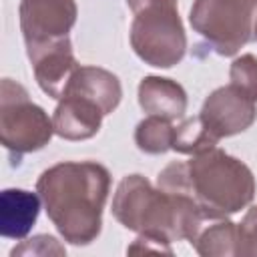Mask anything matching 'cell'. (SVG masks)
Listing matches in <instances>:
<instances>
[{"label": "cell", "mask_w": 257, "mask_h": 257, "mask_svg": "<svg viewBox=\"0 0 257 257\" xmlns=\"http://www.w3.org/2000/svg\"><path fill=\"white\" fill-rule=\"evenodd\" d=\"M108 191L110 173L96 161H62L36 181L48 219L70 245H90L100 235Z\"/></svg>", "instance_id": "obj_1"}, {"label": "cell", "mask_w": 257, "mask_h": 257, "mask_svg": "<svg viewBox=\"0 0 257 257\" xmlns=\"http://www.w3.org/2000/svg\"><path fill=\"white\" fill-rule=\"evenodd\" d=\"M157 187L191 199L205 219H227L255 197V177L237 157L213 147L189 161L169 163L157 177Z\"/></svg>", "instance_id": "obj_2"}, {"label": "cell", "mask_w": 257, "mask_h": 257, "mask_svg": "<svg viewBox=\"0 0 257 257\" xmlns=\"http://www.w3.org/2000/svg\"><path fill=\"white\" fill-rule=\"evenodd\" d=\"M110 211L122 227L139 235H159L171 243L181 239L191 243L207 221L191 199L153 187L151 181L139 173L120 179Z\"/></svg>", "instance_id": "obj_3"}, {"label": "cell", "mask_w": 257, "mask_h": 257, "mask_svg": "<svg viewBox=\"0 0 257 257\" xmlns=\"http://www.w3.org/2000/svg\"><path fill=\"white\" fill-rule=\"evenodd\" d=\"M133 10L131 46L149 66L173 68L187 52V34L177 0H126Z\"/></svg>", "instance_id": "obj_4"}, {"label": "cell", "mask_w": 257, "mask_h": 257, "mask_svg": "<svg viewBox=\"0 0 257 257\" xmlns=\"http://www.w3.org/2000/svg\"><path fill=\"white\" fill-rule=\"evenodd\" d=\"M54 135L52 118L46 110L32 102L28 90L12 80L0 82V141L4 149L16 157L44 149Z\"/></svg>", "instance_id": "obj_5"}, {"label": "cell", "mask_w": 257, "mask_h": 257, "mask_svg": "<svg viewBox=\"0 0 257 257\" xmlns=\"http://www.w3.org/2000/svg\"><path fill=\"white\" fill-rule=\"evenodd\" d=\"M257 0H195L189 12L193 30L221 56H235L251 38Z\"/></svg>", "instance_id": "obj_6"}, {"label": "cell", "mask_w": 257, "mask_h": 257, "mask_svg": "<svg viewBox=\"0 0 257 257\" xmlns=\"http://www.w3.org/2000/svg\"><path fill=\"white\" fill-rule=\"evenodd\" d=\"M18 16L28 54L66 38L76 22L78 8L74 0H20Z\"/></svg>", "instance_id": "obj_7"}, {"label": "cell", "mask_w": 257, "mask_h": 257, "mask_svg": "<svg viewBox=\"0 0 257 257\" xmlns=\"http://www.w3.org/2000/svg\"><path fill=\"white\" fill-rule=\"evenodd\" d=\"M201 118L221 141L247 131L257 118V102L233 84L215 88L201 106Z\"/></svg>", "instance_id": "obj_8"}, {"label": "cell", "mask_w": 257, "mask_h": 257, "mask_svg": "<svg viewBox=\"0 0 257 257\" xmlns=\"http://www.w3.org/2000/svg\"><path fill=\"white\" fill-rule=\"evenodd\" d=\"M28 60L34 70V78L44 94L60 100L70 76L78 68V62L72 52L70 38H60L42 48L28 52Z\"/></svg>", "instance_id": "obj_9"}, {"label": "cell", "mask_w": 257, "mask_h": 257, "mask_svg": "<svg viewBox=\"0 0 257 257\" xmlns=\"http://www.w3.org/2000/svg\"><path fill=\"white\" fill-rule=\"evenodd\" d=\"M102 118L104 112L96 102L84 96L66 94L58 100L54 108L52 126L54 135L64 141H86L100 131Z\"/></svg>", "instance_id": "obj_10"}, {"label": "cell", "mask_w": 257, "mask_h": 257, "mask_svg": "<svg viewBox=\"0 0 257 257\" xmlns=\"http://www.w3.org/2000/svg\"><path fill=\"white\" fill-rule=\"evenodd\" d=\"M66 94L84 96V98L96 102L106 116L120 104L122 86H120L118 76L112 74L110 70L100 68V66H90V64H78V68L70 76L62 96H66Z\"/></svg>", "instance_id": "obj_11"}, {"label": "cell", "mask_w": 257, "mask_h": 257, "mask_svg": "<svg viewBox=\"0 0 257 257\" xmlns=\"http://www.w3.org/2000/svg\"><path fill=\"white\" fill-rule=\"evenodd\" d=\"M40 195L26 189H4L0 195V233L6 239H24L40 213Z\"/></svg>", "instance_id": "obj_12"}, {"label": "cell", "mask_w": 257, "mask_h": 257, "mask_svg": "<svg viewBox=\"0 0 257 257\" xmlns=\"http://www.w3.org/2000/svg\"><path fill=\"white\" fill-rule=\"evenodd\" d=\"M139 104L147 114L177 120L187 110V92L173 78L149 74L139 84Z\"/></svg>", "instance_id": "obj_13"}, {"label": "cell", "mask_w": 257, "mask_h": 257, "mask_svg": "<svg viewBox=\"0 0 257 257\" xmlns=\"http://www.w3.org/2000/svg\"><path fill=\"white\" fill-rule=\"evenodd\" d=\"M203 257H237V223L227 219H207L191 241Z\"/></svg>", "instance_id": "obj_14"}, {"label": "cell", "mask_w": 257, "mask_h": 257, "mask_svg": "<svg viewBox=\"0 0 257 257\" xmlns=\"http://www.w3.org/2000/svg\"><path fill=\"white\" fill-rule=\"evenodd\" d=\"M219 139L209 131L201 114L189 116L175 124L173 128V145L171 151H177L181 155H199L213 147H217Z\"/></svg>", "instance_id": "obj_15"}, {"label": "cell", "mask_w": 257, "mask_h": 257, "mask_svg": "<svg viewBox=\"0 0 257 257\" xmlns=\"http://www.w3.org/2000/svg\"><path fill=\"white\" fill-rule=\"evenodd\" d=\"M173 128H175L173 120L149 114L135 128V143H137L139 151H143L147 155H163V153L171 151Z\"/></svg>", "instance_id": "obj_16"}, {"label": "cell", "mask_w": 257, "mask_h": 257, "mask_svg": "<svg viewBox=\"0 0 257 257\" xmlns=\"http://www.w3.org/2000/svg\"><path fill=\"white\" fill-rule=\"evenodd\" d=\"M229 84H233L257 102V56H237L229 66Z\"/></svg>", "instance_id": "obj_17"}, {"label": "cell", "mask_w": 257, "mask_h": 257, "mask_svg": "<svg viewBox=\"0 0 257 257\" xmlns=\"http://www.w3.org/2000/svg\"><path fill=\"white\" fill-rule=\"evenodd\" d=\"M237 257H257V205L237 223Z\"/></svg>", "instance_id": "obj_18"}, {"label": "cell", "mask_w": 257, "mask_h": 257, "mask_svg": "<svg viewBox=\"0 0 257 257\" xmlns=\"http://www.w3.org/2000/svg\"><path fill=\"white\" fill-rule=\"evenodd\" d=\"M64 253L66 249L52 235H34L10 251L12 257L16 255H64Z\"/></svg>", "instance_id": "obj_19"}, {"label": "cell", "mask_w": 257, "mask_h": 257, "mask_svg": "<svg viewBox=\"0 0 257 257\" xmlns=\"http://www.w3.org/2000/svg\"><path fill=\"white\" fill-rule=\"evenodd\" d=\"M143 251H155V253H167L173 255L171 249V241L159 237V235H151V233H141L128 247L126 253H143Z\"/></svg>", "instance_id": "obj_20"}, {"label": "cell", "mask_w": 257, "mask_h": 257, "mask_svg": "<svg viewBox=\"0 0 257 257\" xmlns=\"http://www.w3.org/2000/svg\"><path fill=\"white\" fill-rule=\"evenodd\" d=\"M253 36L257 38V20H255V28H253Z\"/></svg>", "instance_id": "obj_21"}]
</instances>
